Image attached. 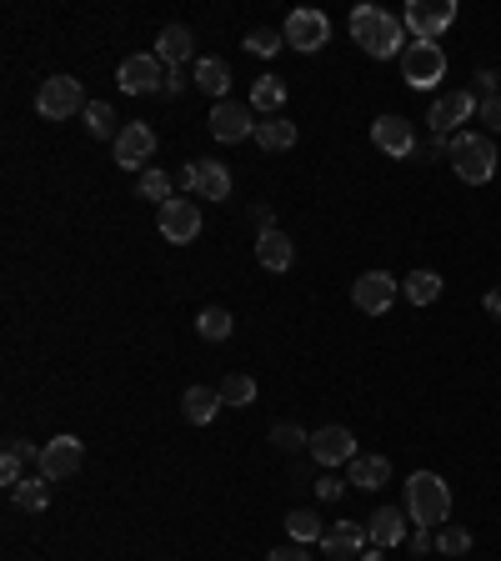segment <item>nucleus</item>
Masks as SVG:
<instances>
[{"label":"nucleus","mask_w":501,"mask_h":561,"mask_svg":"<svg viewBox=\"0 0 501 561\" xmlns=\"http://www.w3.org/2000/svg\"><path fill=\"white\" fill-rule=\"evenodd\" d=\"M286 106V81H276V76H261L256 86H251V111H266V116H276Z\"/></svg>","instance_id":"c85d7f7f"},{"label":"nucleus","mask_w":501,"mask_h":561,"mask_svg":"<svg viewBox=\"0 0 501 561\" xmlns=\"http://www.w3.org/2000/svg\"><path fill=\"white\" fill-rule=\"evenodd\" d=\"M86 86L76 81V76H51V81H41V91H36V116L41 121H71V116H86Z\"/></svg>","instance_id":"20e7f679"},{"label":"nucleus","mask_w":501,"mask_h":561,"mask_svg":"<svg viewBox=\"0 0 501 561\" xmlns=\"http://www.w3.org/2000/svg\"><path fill=\"white\" fill-rule=\"evenodd\" d=\"M406 516H411L416 526H426V531L446 526V516H451V486H446L436 471L406 476Z\"/></svg>","instance_id":"7ed1b4c3"},{"label":"nucleus","mask_w":501,"mask_h":561,"mask_svg":"<svg viewBox=\"0 0 501 561\" xmlns=\"http://www.w3.org/2000/svg\"><path fill=\"white\" fill-rule=\"evenodd\" d=\"M256 141H261V151H291L296 146V126L281 121V116H271V121L256 126Z\"/></svg>","instance_id":"c756f323"},{"label":"nucleus","mask_w":501,"mask_h":561,"mask_svg":"<svg viewBox=\"0 0 501 561\" xmlns=\"http://www.w3.org/2000/svg\"><path fill=\"white\" fill-rule=\"evenodd\" d=\"M81 461H86V441L81 436H51L46 446H41V476L46 481H71L76 471H81Z\"/></svg>","instance_id":"1a4fd4ad"},{"label":"nucleus","mask_w":501,"mask_h":561,"mask_svg":"<svg viewBox=\"0 0 501 561\" xmlns=\"http://www.w3.org/2000/svg\"><path fill=\"white\" fill-rule=\"evenodd\" d=\"M181 86H186V81H181V71H171V76H166V91H161V96H181Z\"/></svg>","instance_id":"c03bdc74"},{"label":"nucleus","mask_w":501,"mask_h":561,"mask_svg":"<svg viewBox=\"0 0 501 561\" xmlns=\"http://www.w3.org/2000/svg\"><path fill=\"white\" fill-rule=\"evenodd\" d=\"M341 491H346V486H341L336 476H321V481H316V496H321V501H341Z\"/></svg>","instance_id":"ea45409f"},{"label":"nucleus","mask_w":501,"mask_h":561,"mask_svg":"<svg viewBox=\"0 0 501 561\" xmlns=\"http://www.w3.org/2000/svg\"><path fill=\"white\" fill-rule=\"evenodd\" d=\"M11 501H16L21 511H46V506H51V481L36 471V476H26V481L11 491Z\"/></svg>","instance_id":"cd10ccee"},{"label":"nucleus","mask_w":501,"mask_h":561,"mask_svg":"<svg viewBox=\"0 0 501 561\" xmlns=\"http://www.w3.org/2000/svg\"><path fill=\"white\" fill-rule=\"evenodd\" d=\"M401 296H406L411 306H431V301L441 296V276H436V271H411V276L401 281Z\"/></svg>","instance_id":"bb28decb"},{"label":"nucleus","mask_w":501,"mask_h":561,"mask_svg":"<svg viewBox=\"0 0 501 561\" xmlns=\"http://www.w3.org/2000/svg\"><path fill=\"white\" fill-rule=\"evenodd\" d=\"M286 531H291V541H301V546H311V541H321V536H326L321 516H316V511H306V506L286 511Z\"/></svg>","instance_id":"7c9ffc66"},{"label":"nucleus","mask_w":501,"mask_h":561,"mask_svg":"<svg viewBox=\"0 0 501 561\" xmlns=\"http://www.w3.org/2000/svg\"><path fill=\"white\" fill-rule=\"evenodd\" d=\"M476 121H486V131H501V96H481Z\"/></svg>","instance_id":"4c0bfd02"},{"label":"nucleus","mask_w":501,"mask_h":561,"mask_svg":"<svg viewBox=\"0 0 501 561\" xmlns=\"http://www.w3.org/2000/svg\"><path fill=\"white\" fill-rule=\"evenodd\" d=\"M451 21H456V0H411L406 16H401L411 41H436Z\"/></svg>","instance_id":"6e6552de"},{"label":"nucleus","mask_w":501,"mask_h":561,"mask_svg":"<svg viewBox=\"0 0 501 561\" xmlns=\"http://www.w3.org/2000/svg\"><path fill=\"white\" fill-rule=\"evenodd\" d=\"M216 391H221V401H226V406H251V401H256V381H251L246 371H231Z\"/></svg>","instance_id":"473e14b6"},{"label":"nucleus","mask_w":501,"mask_h":561,"mask_svg":"<svg viewBox=\"0 0 501 561\" xmlns=\"http://www.w3.org/2000/svg\"><path fill=\"white\" fill-rule=\"evenodd\" d=\"M351 41H356L371 61H391V56L406 51V26H401L391 11H381V6H356V11H351Z\"/></svg>","instance_id":"f257e3e1"},{"label":"nucleus","mask_w":501,"mask_h":561,"mask_svg":"<svg viewBox=\"0 0 501 561\" xmlns=\"http://www.w3.org/2000/svg\"><path fill=\"white\" fill-rule=\"evenodd\" d=\"M311 461L326 466V471L356 461V436H351L346 426H321V431H311Z\"/></svg>","instance_id":"dca6fc26"},{"label":"nucleus","mask_w":501,"mask_h":561,"mask_svg":"<svg viewBox=\"0 0 501 561\" xmlns=\"http://www.w3.org/2000/svg\"><path fill=\"white\" fill-rule=\"evenodd\" d=\"M366 541H371V546H381V551L401 546V541H406V516H401L396 506H376V511H371V521H366Z\"/></svg>","instance_id":"6ab92c4d"},{"label":"nucleus","mask_w":501,"mask_h":561,"mask_svg":"<svg viewBox=\"0 0 501 561\" xmlns=\"http://www.w3.org/2000/svg\"><path fill=\"white\" fill-rule=\"evenodd\" d=\"M361 546H371V541H366V526H356V521H336V526L321 536L326 561H356Z\"/></svg>","instance_id":"a211bd4d"},{"label":"nucleus","mask_w":501,"mask_h":561,"mask_svg":"<svg viewBox=\"0 0 501 561\" xmlns=\"http://www.w3.org/2000/svg\"><path fill=\"white\" fill-rule=\"evenodd\" d=\"M181 186L201 201H231V171L221 161H186L181 166Z\"/></svg>","instance_id":"f8f14e48"},{"label":"nucleus","mask_w":501,"mask_h":561,"mask_svg":"<svg viewBox=\"0 0 501 561\" xmlns=\"http://www.w3.org/2000/svg\"><path fill=\"white\" fill-rule=\"evenodd\" d=\"M476 106H481V96H471V91H446V96H436V101H431V116H426L431 136H436V141H451V136L461 131V121L476 116Z\"/></svg>","instance_id":"423d86ee"},{"label":"nucleus","mask_w":501,"mask_h":561,"mask_svg":"<svg viewBox=\"0 0 501 561\" xmlns=\"http://www.w3.org/2000/svg\"><path fill=\"white\" fill-rule=\"evenodd\" d=\"M256 261L266 266V271H291V261H296V246H291V236L276 226V231H261L256 236Z\"/></svg>","instance_id":"412c9836"},{"label":"nucleus","mask_w":501,"mask_h":561,"mask_svg":"<svg viewBox=\"0 0 501 561\" xmlns=\"http://www.w3.org/2000/svg\"><path fill=\"white\" fill-rule=\"evenodd\" d=\"M221 406H226V401H221V391H211V386H191V391L181 396V411H186L191 426H211Z\"/></svg>","instance_id":"5701e85b"},{"label":"nucleus","mask_w":501,"mask_h":561,"mask_svg":"<svg viewBox=\"0 0 501 561\" xmlns=\"http://www.w3.org/2000/svg\"><path fill=\"white\" fill-rule=\"evenodd\" d=\"M446 76V51L436 41H411L401 51V81L416 86V91H431L436 81Z\"/></svg>","instance_id":"39448f33"},{"label":"nucleus","mask_w":501,"mask_h":561,"mask_svg":"<svg viewBox=\"0 0 501 561\" xmlns=\"http://www.w3.org/2000/svg\"><path fill=\"white\" fill-rule=\"evenodd\" d=\"M476 91H481V96H496V71H481V76H476Z\"/></svg>","instance_id":"37998d69"},{"label":"nucleus","mask_w":501,"mask_h":561,"mask_svg":"<svg viewBox=\"0 0 501 561\" xmlns=\"http://www.w3.org/2000/svg\"><path fill=\"white\" fill-rule=\"evenodd\" d=\"M371 141H376V151H386L391 161L416 151V131H411L406 116H376V121H371Z\"/></svg>","instance_id":"f3484780"},{"label":"nucleus","mask_w":501,"mask_h":561,"mask_svg":"<svg viewBox=\"0 0 501 561\" xmlns=\"http://www.w3.org/2000/svg\"><path fill=\"white\" fill-rule=\"evenodd\" d=\"M116 121H121V116L111 111V101H91V106H86V131H91L96 141H111V146H116V136H121Z\"/></svg>","instance_id":"a878e982"},{"label":"nucleus","mask_w":501,"mask_h":561,"mask_svg":"<svg viewBox=\"0 0 501 561\" xmlns=\"http://www.w3.org/2000/svg\"><path fill=\"white\" fill-rule=\"evenodd\" d=\"M396 281H391V271H361L356 281H351V306L361 311V316H381V311H391V301H396Z\"/></svg>","instance_id":"ddd939ff"},{"label":"nucleus","mask_w":501,"mask_h":561,"mask_svg":"<svg viewBox=\"0 0 501 561\" xmlns=\"http://www.w3.org/2000/svg\"><path fill=\"white\" fill-rule=\"evenodd\" d=\"M266 561H311V551H306L301 541H291V546H276Z\"/></svg>","instance_id":"58836bf2"},{"label":"nucleus","mask_w":501,"mask_h":561,"mask_svg":"<svg viewBox=\"0 0 501 561\" xmlns=\"http://www.w3.org/2000/svg\"><path fill=\"white\" fill-rule=\"evenodd\" d=\"M436 546V531H426V526H416V536H411V551L421 556V551H431Z\"/></svg>","instance_id":"a19ab883"},{"label":"nucleus","mask_w":501,"mask_h":561,"mask_svg":"<svg viewBox=\"0 0 501 561\" xmlns=\"http://www.w3.org/2000/svg\"><path fill=\"white\" fill-rule=\"evenodd\" d=\"M446 161H451V171L466 186H486L496 176V141L481 136V131H456L446 141Z\"/></svg>","instance_id":"f03ea898"},{"label":"nucleus","mask_w":501,"mask_h":561,"mask_svg":"<svg viewBox=\"0 0 501 561\" xmlns=\"http://www.w3.org/2000/svg\"><path fill=\"white\" fill-rule=\"evenodd\" d=\"M191 51H196V36H191V26H166L161 36H156V61L161 66H186L191 61Z\"/></svg>","instance_id":"aec40b11"},{"label":"nucleus","mask_w":501,"mask_h":561,"mask_svg":"<svg viewBox=\"0 0 501 561\" xmlns=\"http://www.w3.org/2000/svg\"><path fill=\"white\" fill-rule=\"evenodd\" d=\"M271 446H281V451H296V446H311V436H306L296 421H276V426H271Z\"/></svg>","instance_id":"c9c22d12"},{"label":"nucleus","mask_w":501,"mask_h":561,"mask_svg":"<svg viewBox=\"0 0 501 561\" xmlns=\"http://www.w3.org/2000/svg\"><path fill=\"white\" fill-rule=\"evenodd\" d=\"M191 81H196V91H206V96H216V101H231V96H226V91H231V71H226V61H216V56L196 61Z\"/></svg>","instance_id":"b1692460"},{"label":"nucleus","mask_w":501,"mask_h":561,"mask_svg":"<svg viewBox=\"0 0 501 561\" xmlns=\"http://www.w3.org/2000/svg\"><path fill=\"white\" fill-rule=\"evenodd\" d=\"M281 36H286V46H296V51H306V56H316L326 41H331V21L321 16V11H311V6H301V11H291L286 16V26H281Z\"/></svg>","instance_id":"9d476101"},{"label":"nucleus","mask_w":501,"mask_h":561,"mask_svg":"<svg viewBox=\"0 0 501 561\" xmlns=\"http://www.w3.org/2000/svg\"><path fill=\"white\" fill-rule=\"evenodd\" d=\"M166 76L171 71L156 56H126L121 71H116V81H121L126 96H156V91H166Z\"/></svg>","instance_id":"4468645a"},{"label":"nucleus","mask_w":501,"mask_h":561,"mask_svg":"<svg viewBox=\"0 0 501 561\" xmlns=\"http://www.w3.org/2000/svg\"><path fill=\"white\" fill-rule=\"evenodd\" d=\"M481 306H486V316H491V321H501V286H496V291H486V301H481Z\"/></svg>","instance_id":"79ce46f5"},{"label":"nucleus","mask_w":501,"mask_h":561,"mask_svg":"<svg viewBox=\"0 0 501 561\" xmlns=\"http://www.w3.org/2000/svg\"><path fill=\"white\" fill-rule=\"evenodd\" d=\"M256 116H251V106H241V101H216L211 106V136L221 141V146H236V141H246V136H256Z\"/></svg>","instance_id":"2eb2a0df"},{"label":"nucleus","mask_w":501,"mask_h":561,"mask_svg":"<svg viewBox=\"0 0 501 561\" xmlns=\"http://www.w3.org/2000/svg\"><path fill=\"white\" fill-rule=\"evenodd\" d=\"M136 191H141V201H156V206H166V201H171V176L151 166V171H141Z\"/></svg>","instance_id":"72a5a7b5"},{"label":"nucleus","mask_w":501,"mask_h":561,"mask_svg":"<svg viewBox=\"0 0 501 561\" xmlns=\"http://www.w3.org/2000/svg\"><path fill=\"white\" fill-rule=\"evenodd\" d=\"M156 226H161V236H166L171 246H191V241L201 236V206H196L191 196H171V201L156 211Z\"/></svg>","instance_id":"0eeeda50"},{"label":"nucleus","mask_w":501,"mask_h":561,"mask_svg":"<svg viewBox=\"0 0 501 561\" xmlns=\"http://www.w3.org/2000/svg\"><path fill=\"white\" fill-rule=\"evenodd\" d=\"M256 226H261V231H276V216H271L266 206H256Z\"/></svg>","instance_id":"a18cd8bd"},{"label":"nucleus","mask_w":501,"mask_h":561,"mask_svg":"<svg viewBox=\"0 0 501 561\" xmlns=\"http://www.w3.org/2000/svg\"><path fill=\"white\" fill-rule=\"evenodd\" d=\"M281 46H286V36H281V31H266V26L246 36V51H251V56H276Z\"/></svg>","instance_id":"e433bc0d"},{"label":"nucleus","mask_w":501,"mask_h":561,"mask_svg":"<svg viewBox=\"0 0 501 561\" xmlns=\"http://www.w3.org/2000/svg\"><path fill=\"white\" fill-rule=\"evenodd\" d=\"M26 461L41 466V446H31V441H6V456H0V481H6L11 491L26 481Z\"/></svg>","instance_id":"4be33fe9"},{"label":"nucleus","mask_w":501,"mask_h":561,"mask_svg":"<svg viewBox=\"0 0 501 561\" xmlns=\"http://www.w3.org/2000/svg\"><path fill=\"white\" fill-rule=\"evenodd\" d=\"M386 481H391V461H386V456H356V461H351V486L381 491Z\"/></svg>","instance_id":"393cba45"},{"label":"nucleus","mask_w":501,"mask_h":561,"mask_svg":"<svg viewBox=\"0 0 501 561\" xmlns=\"http://www.w3.org/2000/svg\"><path fill=\"white\" fill-rule=\"evenodd\" d=\"M436 551L441 556H466L471 551V531L466 526H436Z\"/></svg>","instance_id":"f704fd0d"},{"label":"nucleus","mask_w":501,"mask_h":561,"mask_svg":"<svg viewBox=\"0 0 501 561\" xmlns=\"http://www.w3.org/2000/svg\"><path fill=\"white\" fill-rule=\"evenodd\" d=\"M356 561H386V551H381V546H371V551H361Z\"/></svg>","instance_id":"49530a36"},{"label":"nucleus","mask_w":501,"mask_h":561,"mask_svg":"<svg viewBox=\"0 0 501 561\" xmlns=\"http://www.w3.org/2000/svg\"><path fill=\"white\" fill-rule=\"evenodd\" d=\"M111 151H116V166H126V171H151V156H156V131H151L146 121H126Z\"/></svg>","instance_id":"9b49d317"},{"label":"nucleus","mask_w":501,"mask_h":561,"mask_svg":"<svg viewBox=\"0 0 501 561\" xmlns=\"http://www.w3.org/2000/svg\"><path fill=\"white\" fill-rule=\"evenodd\" d=\"M196 331H201L206 341H226V336L236 331V321H231V311H226V306H206V311L196 316Z\"/></svg>","instance_id":"2f4dec72"}]
</instances>
